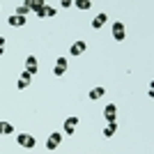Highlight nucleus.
<instances>
[{"label": "nucleus", "instance_id": "f257e3e1", "mask_svg": "<svg viewBox=\"0 0 154 154\" xmlns=\"http://www.w3.org/2000/svg\"><path fill=\"white\" fill-rule=\"evenodd\" d=\"M16 143H19L21 147H26V149H32V147H37V138L30 134H19L16 136Z\"/></svg>", "mask_w": 154, "mask_h": 154}, {"label": "nucleus", "instance_id": "f03ea898", "mask_svg": "<svg viewBox=\"0 0 154 154\" xmlns=\"http://www.w3.org/2000/svg\"><path fill=\"white\" fill-rule=\"evenodd\" d=\"M113 39H115V42H124V39H127V28H124L122 21H115V23H113Z\"/></svg>", "mask_w": 154, "mask_h": 154}, {"label": "nucleus", "instance_id": "7ed1b4c3", "mask_svg": "<svg viewBox=\"0 0 154 154\" xmlns=\"http://www.w3.org/2000/svg\"><path fill=\"white\" fill-rule=\"evenodd\" d=\"M26 5H28V9L35 12L37 16H44V14H46V7H48L46 2H42V0H30V2H26Z\"/></svg>", "mask_w": 154, "mask_h": 154}, {"label": "nucleus", "instance_id": "20e7f679", "mask_svg": "<svg viewBox=\"0 0 154 154\" xmlns=\"http://www.w3.org/2000/svg\"><path fill=\"white\" fill-rule=\"evenodd\" d=\"M67 67H69V62H67V58H58L55 60V64H53V76H64L67 74Z\"/></svg>", "mask_w": 154, "mask_h": 154}, {"label": "nucleus", "instance_id": "39448f33", "mask_svg": "<svg viewBox=\"0 0 154 154\" xmlns=\"http://www.w3.org/2000/svg\"><path fill=\"white\" fill-rule=\"evenodd\" d=\"M85 48H88V44H85L83 39H78V42H74V44L69 46V55L71 58H78V55H83Z\"/></svg>", "mask_w": 154, "mask_h": 154}, {"label": "nucleus", "instance_id": "423d86ee", "mask_svg": "<svg viewBox=\"0 0 154 154\" xmlns=\"http://www.w3.org/2000/svg\"><path fill=\"white\" fill-rule=\"evenodd\" d=\"M60 143H62V134H60V131H53V134L48 136V140H46V149H48V152H53Z\"/></svg>", "mask_w": 154, "mask_h": 154}, {"label": "nucleus", "instance_id": "0eeeda50", "mask_svg": "<svg viewBox=\"0 0 154 154\" xmlns=\"http://www.w3.org/2000/svg\"><path fill=\"white\" fill-rule=\"evenodd\" d=\"M103 117H106V122H108V124H113L117 120V106H115V103H108V106L103 108Z\"/></svg>", "mask_w": 154, "mask_h": 154}, {"label": "nucleus", "instance_id": "6e6552de", "mask_svg": "<svg viewBox=\"0 0 154 154\" xmlns=\"http://www.w3.org/2000/svg\"><path fill=\"white\" fill-rule=\"evenodd\" d=\"M76 127H78V117H67L64 120V136H74V131H76Z\"/></svg>", "mask_w": 154, "mask_h": 154}, {"label": "nucleus", "instance_id": "1a4fd4ad", "mask_svg": "<svg viewBox=\"0 0 154 154\" xmlns=\"http://www.w3.org/2000/svg\"><path fill=\"white\" fill-rule=\"evenodd\" d=\"M37 69H39L37 58H35V55H28V58H26V71L30 74V76H35V74H37Z\"/></svg>", "mask_w": 154, "mask_h": 154}, {"label": "nucleus", "instance_id": "9d476101", "mask_svg": "<svg viewBox=\"0 0 154 154\" xmlns=\"http://www.w3.org/2000/svg\"><path fill=\"white\" fill-rule=\"evenodd\" d=\"M106 23H108V14H97L94 21H92V28H94V30H101Z\"/></svg>", "mask_w": 154, "mask_h": 154}, {"label": "nucleus", "instance_id": "9b49d317", "mask_svg": "<svg viewBox=\"0 0 154 154\" xmlns=\"http://www.w3.org/2000/svg\"><path fill=\"white\" fill-rule=\"evenodd\" d=\"M30 83H32V76L28 74V71H23V74H21V78H19V83H16V88H19V90H26Z\"/></svg>", "mask_w": 154, "mask_h": 154}, {"label": "nucleus", "instance_id": "f8f14e48", "mask_svg": "<svg viewBox=\"0 0 154 154\" xmlns=\"http://www.w3.org/2000/svg\"><path fill=\"white\" fill-rule=\"evenodd\" d=\"M23 23H26V19H23V16H16V14H12V16H9V26H12V28H21Z\"/></svg>", "mask_w": 154, "mask_h": 154}, {"label": "nucleus", "instance_id": "ddd939ff", "mask_svg": "<svg viewBox=\"0 0 154 154\" xmlns=\"http://www.w3.org/2000/svg\"><path fill=\"white\" fill-rule=\"evenodd\" d=\"M14 134V127L9 122H0V136H12Z\"/></svg>", "mask_w": 154, "mask_h": 154}, {"label": "nucleus", "instance_id": "4468645a", "mask_svg": "<svg viewBox=\"0 0 154 154\" xmlns=\"http://www.w3.org/2000/svg\"><path fill=\"white\" fill-rule=\"evenodd\" d=\"M103 94H106L103 88H94V90H90V99H92V101H94V99H101Z\"/></svg>", "mask_w": 154, "mask_h": 154}, {"label": "nucleus", "instance_id": "2eb2a0df", "mask_svg": "<svg viewBox=\"0 0 154 154\" xmlns=\"http://www.w3.org/2000/svg\"><path fill=\"white\" fill-rule=\"evenodd\" d=\"M115 131H117V124H115V122H113V124H106L103 136H106V138H110V136H115Z\"/></svg>", "mask_w": 154, "mask_h": 154}, {"label": "nucleus", "instance_id": "dca6fc26", "mask_svg": "<svg viewBox=\"0 0 154 154\" xmlns=\"http://www.w3.org/2000/svg\"><path fill=\"white\" fill-rule=\"evenodd\" d=\"M74 7H78V9H90L92 2H90V0H76V2H74Z\"/></svg>", "mask_w": 154, "mask_h": 154}, {"label": "nucleus", "instance_id": "f3484780", "mask_svg": "<svg viewBox=\"0 0 154 154\" xmlns=\"http://www.w3.org/2000/svg\"><path fill=\"white\" fill-rule=\"evenodd\" d=\"M28 12H30V9H28L26 2H23L21 7H16V16H23V19H26V14H28Z\"/></svg>", "mask_w": 154, "mask_h": 154}, {"label": "nucleus", "instance_id": "a211bd4d", "mask_svg": "<svg viewBox=\"0 0 154 154\" xmlns=\"http://www.w3.org/2000/svg\"><path fill=\"white\" fill-rule=\"evenodd\" d=\"M55 14H58V9H55V7H46V14H44V16H48V19H53Z\"/></svg>", "mask_w": 154, "mask_h": 154}, {"label": "nucleus", "instance_id": "6ab92c4d", "mask_svg": "<svg viewBox=\"0 0 154 154\" xmlns=\"http://www.w3.org/2000/svg\"><path fill=\"white\" fill-rule=\"evenodd\" d=\"M5 42H7L5 37H0V55H2V53H5Z\"/></svg>", "mask_w": 154, "mask_h": 154}]
</instances>
